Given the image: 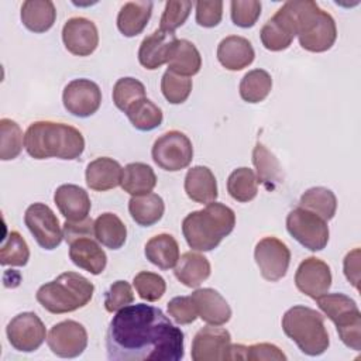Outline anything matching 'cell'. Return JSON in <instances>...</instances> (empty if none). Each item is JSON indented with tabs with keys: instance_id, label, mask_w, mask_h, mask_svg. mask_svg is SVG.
Segmentation results:
<instances>
[{
	"instance_id": "cell-23",
	"label": "cell",
	"mask_w": 361,
	"mask_h": 361,
	"mask_svg": "<svg viewBox=\"0 0 361 361\" xmlns=\"http://www.w3.org/2000/svg\"><path fill=\"white\" fill-rule=\"evenodd\" d=\"M69 258L76 267L92 275H100L107 265V255L99 245V241L93 237H83L72 241L69 244Z\"/></svg>"
},
{
	"instance_id": "cell-2",
	"label": "cell",
	"mask_w": 361,
	"mask_h": 361,
	"mask_svg": "<svg viewBox=\"0 0 361 361\" xmlns=\"http://www.w3.org/2000/svg\"><path fill=\"white\" fill-rule=\"evenodd\" d=\"M24 148L34 159H78L85 151L82 133L65 123L34 121L24 135Z\"/></svg>"
},
{
	"instance_id": "cell-26",
	"label": "cell",
	"mask_w": 361,
	"mask_h": 361,
	"mask_svg": "<svg viewBox=\"0 0 361 361\" xmlns=\"http://www.w3.org/2000/svg\"><path fill=\"white\" fill-rule=\"evenodd\" d=\"M212 272V267L209 259L193 251H188L182 254L173 268L175 278L188 288L200 286Z\"/></svg>"
},
{
	"instance_id": "cell-35",
	"label": "cell",
	"mask_w": 361,
	"mask_h": 361,
	"mask_svg": "<svg viewBox=\"0 0 361 361\" xmlns=\"http://www.w3.org/2000/svg\"><path fill=\"white\" fill-rule=\"evenodd\" d=\"M272 89V78L264 69L248 71L238 86L240 96L247 103H259L268 97Z\"/></svg>"
},
{
	"instance_id": "cell-28",
	"label": "cell",
	"mask_w": 361,
	"mask_h": 361,
	"mask_svg": "<svg viewBox=\"0 0 361 361\" xmlns=\"http://www.w3.org/2000/svg\"><path fill=\"white\" fill-rule=\"evenodd\" d=\"M20 17L27 30L41 34L52 28L56 8L51 0H27L21 6Z\"/></svg>"
},
{
	"instance_id": "cell-10",
	"label": "cell",
	"mask_w": 361,
	"mask_h": 361,
	"mask_svg": "<svg viewBox=\"0 0 361 361\" xmlns=\"http://www.w3.org/2000/svg\"><path fill=\"white\" fill-rule=\"evenodd\" d=\"M151 155L161 169L178 172L190 165L193 159V145L186 134L171 130L155 140Z\"/></svg>"
},
{
	"instance_id": "cell-27",
	"label": "cell",
	"mask_w": 361,
	"mask_h": 361,
	"mask_svg": "<svg viewBox=\"0 0 361 361\" xmlns=\"http://www.w3.org/2000/svg\"><path fill=\"white\" fill-rule=\"evenodd\" d=\"M152 1H127L117 14V28L124 37H137L147 27L152 14Z\"/></svg>"
},
{
	"instance_id": "cell-36",
	"label": "cell",
	"mask_w": 361,
	"mask_h": 361,
	"mask_svg": "<svg viewBox=\"0 0 361 361\" xmlns=\"http://www.w3.org/2000/svg\"><path fill=\"white\" fill-rule=\"evenodd\" d=\"M299 206L319 214L326 221L331 220L337 210L336 195L323 186H314L307 189L299 200Z\"/></svg>"
},
{
	"instance_id": "cell-18",
	"label": "cell",
	"mask_w": 361,
	"mask_h": 361,
	"mask_svg": "<svg viewBox=\"0 0 361 361\" xmlns=\"http://www.w3.org/2000/svg\"><path fill=\"white\" fill-rule=\"evenodd\" d=\"M65 48L76 56H89L99 45L96 24L86 17H72L62 28Z\"/></svg>"
},
{
	"instance_id": "cell-39",
	"label": "cell",
	"mask_w": 361,
	"mask_h": 361,
	"mask_svg": "<svg viewBox=\"0 0 361 361\" xmlns=\"http://www.w3.org/2000/svg\"><path fill=\"white\" fill-rule=\"evenodd\" d=\"M24 135L20 126L11 118L0 120V159L10 161L20 155L24 145Z\"/></svg>"
},
{
	"instance_id": "cell-5",
	"label": "cell",
	"mask_w": 361,
	"mask_h": 361,
	"mask_svg": "<svg viewBox=\"0 0 361 361\" xmlns=\"http://www.w3.org/2000/svg\"><path fill=\"white\" fill-rule=\"evenodd\" d=\"M282 330L303 354L310 357L323 354L330 345L322 313L303 305H296L283 313Z\"/></svg>"
},
{
	"instance_id": "cell-47",
	"label": "cell",
	"mask_w": 361,
	"mask_h": 361,
	"mask_svg": "<svg viewBox=\"0 0 361 361\" xmlns=\"http://www.w3.org/2000/svg\"><path fill=\"white\" fill-rule=\"evenodd\" d=\"M168 313L178 324H190L199 316L192 296H176L168 302Z\"/></svg>"
},
{
	"instance_id": "cell-3",
	"label": "cell",
	"mask_w": 361,
	"mask_h": 361,
	"mask_svg": "<svg viewBox=\"0 0 361 361\" xmlns=\"http://www.w3.org/2000/svg\"><path fill=\"white\" fill-rule=\"evenodd\" d=\"M235 226V213L220 202L207 203L202 210L189 213L182 221V233L195 251H212Z\"/></svg>"
},
{
	"instance_id": "cell-24",
	"label": "cell",
	"mask_w": 361,
	"mask_h": 361,
	"mask_svg": "<svg viewBox=\"0 0 361 361\" xmlns=\"http://www.w3.org/2000/svg\"><path fill=\"white\" fill-rule=\"evenodd\" d=\"M121 165L109 157H99L90 161L85 172L86 185L96 192H106L117 188L121 183Z\"/></svg>"
},
{
	"instance_id": "cell-9",
	"label": "cell",
	"mask_w": 361,
	"mask_h": 361,
	"mask_svg": "<svg viewBox=\"0 0 361 361\" xmlns=\"http://www.w3.org/2000/svg\"><path fill=\"white\" fill-rule=\"evenodd\" d=\"M286 230L300 245L310 251H322L329 243L327 221L300 206L286 216Z\"/></svg>"
},
{
	"instance_id": "cell-37",
	"label": "cell",
	"mask_w": 361,
	"mask_h": 361,
	"mask_svg": "<svg viewBox=\"0 0 361 361\" xmlns=\"http://www.w3.org/2000/svg\"><path fill=\"white\" fill-rule=\"evenodd\" d=\"M126 116L128 117L133 127L140 131L155 130L162 124V120H164L162 110L148 97H144L135 102L126 111Z\"/></svg>"
},
{
	"instance_id": "cell-21",
	"label": "cell",
	"mask_w": 361,
	"mask_h": 361,
	"mask_svg": "<svg viewBox=\"0 0 361 361\" xmlns=\"http://www.w3.org/2000/svg\"><path fill=\"white\" fill-rule=\"evenodd\" d=\"M197 316L212 326H223L231 319V307L213 288H200L192 292Z\"/></svg>"
},
{
	"instance_id": "cell-46",
	"label": "cell",
	"mask_w": 361,
	"mask_h": 361,
	"mask_svg": "<svg viewBox=\"0 0 361 361\" xmlns=\"http://www.w3.org/2000/svg\"><path fill=\"white\" fill-rule=\"evenodd\" d=\"M134 302L133 288L127 281H116L110 285L109 290L104 293V307L109 313L118 312L120 309L131 305Z\"/></svg>"
},
{
	"instance_id": "cell-32",
	"label": "cell",
	"mask_w": 361,
	"mask_h": 361,
	"mask_svg": "<svg viewBox=\"0 0 361 361\" xmlns=\"http://www.w3.org/2000/svg\"><path fill=\"white\" fill-rule=\"evenodd\" d=\"M128 212L131 219L142 227H149L158 223L165 212V203L158 193H147L131 196L128 202Z\"/></svg>"
},
{
	"instance_id": "cell-50",
	"label": "cell",
	"mask_w": 361,
	"mask_h": 361,
	"mask_svg": "<svg viewBox=\"0 0 361 361\" xmlns=\"http://www.w3.org/2000/svg\"><path fill=\"white\" fill-rule=\"evenodd\" d=\"M63 238L68 244L78 238L83 237H94V221L90 217H86L80 221H69L63 223Z\"/></svg>"
},
{
	"instance_id": "cell-1",
	"label": "cell",
	"mask_w": 361,
	"mask_h": 361,
	"mask_svg": "<svg viewBox=\"0 0 361 361\" xmlns=\"http://www.w3.org/2000/svg\"><path fill=\"white\" fill-rule=\"evenodd\" d=\"M106 351L113 361H179L185 355V338L159 307L135 303L110 320Z\"/></svg>"
},
{
	"instance_id": "cell-45",
	"label": "cell",
	"mask_w": 361,
	"mask_h": 361,
	"mask_svg": "<svg viewBox=\"0 0 361 361\" xmlns=\"http://www.w3.org/2000/svg\"><path fill=\"white\" fill-rule=\"evenodd\" d=\"M261 1L257 0H233L230 3V16L234 25L250 28L255 25L261 16Z\"/></svg>"
},
{
	"instance_id": "cell-16",
	"label": "cell",
	"mask_w": 361,
	"mask_h": 361,
	"mask_svg": "<svg viewBox=\"0 0 361 361\" xmlns=\"http://www.w3.org/2000/svg\"><path fill=\"white\" fill-rule=\"evenodd\" d=\"M230 345V333L223 327L210 324L195 334L190 355L193 361H224L228 360Z\"/></svg>"
},
{
	"instance_id": "cell-49",
	"label": "cell",
	"mask_w": 361,
	"mask_h": 361,
	"mask_svg": "<svg viewBox=\"0 0 361 361\" xmlns=\"http://www.w3.org/2000/svg\"><path fill=\"white\" fill-rule=\"evenodd\" d=\"M243 360L248 361H261V360H276L285 361L286 355L279 347L271 343H258L251 345H244Z\"/></svg>"
},
{
	"instance_id": "cell-13",
	"label": "cell",
	"mask_w": 361,
	"mask_h": 361,
	"mask_svg": "<svg viewBox=\"0 0 361 361\" xmlns=\"http://www.w3.org/2000/svg\"><path fill=\"white\" fill-rule=\"evenodd\" d=\"M6 334L10 345L14 350L21 353H32L45 341L47 329L42 320L34 312H23L8 322Z\"/></svg>"
},
{
	"instance_id": "cell-19",
	"label": "cell",
	"mask_w": 361,
	"mask_h": 361,
	"mask_svg": "<svg viewBox=\"0 0 361 361\" xmlns=\"http://www.w3.org/2000/svg\"><path fill=\"white\" fill-rule=\"evenodd\" d=\"M176 39L173 32H166L159 28L147 35L138 48L140 65L148 71H155L165 65Z\"/></svg>"
},
{
	"instance_id": "cell-7",
	"label": "cell",
	"mask_w": 361,
	"mask_h": 361,
	"mask_svg": "<svg viewBox=\"0 0 361 361\" xmlns=\"http://www.w3.org/2000/svg\"><path fill=\"white\" fill-rule=\"evenodd\" d=\"M319 309L330 319L340 340L354 351L361 350V313L354 299L344 293H324L314 299Z\"/></svg>"
},
{
	"instance_id": "cell-38",
	"label": "cell",
	"mask_w": 361,
	"mask_h": 361,
	"mask_svg": "<svg viewBox=\"0 0 361 361\" xmlns=\"http://www.w3.org/2000/svg\"><path fill=\"white\" fill-rule=\"evenodd\" d=\"M227 192L240 203L251 202L258 193V180L254 171L247 166L234 169L227 179Z\"/></svg>"
},
{
	"instance_id": "cell-48",
	"label": "cell",
	"mask_w": 361,
	"mask_h": 361,
	"mask_svg": "<svg viewBox=\"0 0 361 361\" xmlns=\"http://www.w3.org/2000/svg\"><path fill=\"white\" fill-rule=\"evenodd\" d=\"M196 23L200 27L212 28L219 25L223 17V1H196Z\"/></svg>"
},
{
	"instance_id": "cell-17",
	"label": "cell",
	"mask_w": 361,
	"mask_h": 361,
	"mask_svg": "<svg viewBox=\"0 0 361 361\" xmlns=\"http://www.w3.org/2000/svg\"><path fill=\"white\" fill-rule=\"evenodd\" d=\"M330 267L320 258L307 257L303 259L295 274V285L303 295L317 299L329 292L331 286Z\"/></svg>"
},
{
	"instance_id": "cell-29",
	"label": "cell",
	"mask_w": 361,
	"mask_h": 361,
	"mask_svg": "<svg viewBox=\"0 0 361 361\" xmlns=\"http://www.w3.org/2000/svg\"><path fill=\"white\" fill-rule=\"evenodd\" d=\"M144 254L151 264L166 271L175 268L179 259V245L173 235L161 233L147 241Z\"/></svg>"
},
{
	"instance_id": "cell-41",
	"label": "cell",
	"mask_w": 361,
	"mask_h": 361,
	"mask_svg": "<svg viewBox=\"0 0 361 361\" xmlns=\"http://www.w3.org/2000/svg\"><path fill=\"white\" fill-rule=\"evenodd\" d=\"M147 97L145 86L135 78H120L113 86V102L118 110L126 113L135 102Z\"/></svg>"
},
{
	"instance_id": "cell-8",
	"label": "cell",
	"mask_w": 361,
	"mask_h": 361,
	"mask_svg": "<svg viewBox=\"0 0 361 361\" xmlns=\"http://www.w3.org/2000/svg\"><path fill=\"white\" fill-rule=\"evenodd\" d=\"M299 0H289L262 25L259 38L265 49L278 52L290 47L298 32Z\"/></svg>"
},
{
	"instance_id": "cell-42",
	"label": "cell",
	"mask_w": 361,
	"mask_h": 361,
	"mask_svg": "<svg viewBox=\"0 0 361 361\" xmlns=\"http://www.w3.org/2000/svg\"><path fill=\"white\" fill-rule=\"evenodd\" d=\"M161 92L171 104H182L192 92V79L166 69L161 79Z\"/></svg>"
},
{
	"instance_id": "cell-20",
	"label": "cell",
	"mask_w": 361,
	"mask_h": 361,
	"mask_svg": "<svg viewBox=\"0 0 361 361\" xmlns=\"http://www.w3.org/2000/svg\"><path fill=\"white\" fill-rule=\"evenodd\" d=\"M54 202L61 214L69 221H80L89 217L90 197L87 192L73 183H65L56 188L54 193Z\"/></svg>"
},
{
	"instance_id": "cell-34",
	"label": "cell",
	"mask_w": 361,
	"mask_h": 361,
	"mask_svg": "<svg viewBox=\"0 0 361 361\" xmlns=\"http://www.w3.org/2000/svg\"><path fill=\"white\" fill-rule=\"evenodd\" d=\"M94 238L110 250H118L127 240V227L114 213H103L94 220Z\"/></svg>"
},
{
	"instance_id": "cell-25",
	"label": "cell",
	"mask_w": 361,
	"mask_h": 361,
	"mask_svg": "<svg viewBox=\"0 0 361 361\" xmlns=\"http://www.w3.org/2000/svg\"><path fill=\"white\" fill-rule=\"evenodd\" d=\"M185 192L196 203H212L217 199V180L210 168L197 165L188 171L185 176Z\"/></svg>"
},
{
	"instance_id": "cell-12",
	"label": "cell",
	"mask_w": 361,
	"mask_h": 361,
	"mask_svg": "<svg viewBox=\"0 0 361 361\" xmlns=\"http://www.w3.org/2000/svg\"><path fill=\"white\" fill-rule=\"evenodd\" d=\"M254 259L259 268L261 276L269 282H276L288 272L290 251L283 241L274 235H268L257 243Z\"/></svg>"
},
{
	"instance_id": "cell-4",
	"label": "cell",
	"mask_w": 361,
	"mask_h": 361,
	"mask_svg": "<svg viewBox=\"0 0 361 361\" xmlns=\"http://www.w3.org/2000/svg\"><path fill=\"white\" fill-rule=\"evenodd\" d=\"M94 285L78 272H63L54 281L41 285L37 302L52 314L71 313L85 307L93 298Z\"/></svg>"
},
{
	"instance_id": "cell-14",
	"label": "cell",
	"mask_w": 361,
	"mask_h": 361,
	"mask_svg": "<svg viewBox=\"0 0 361 361\" xmlns=\"http://www.w3.org/2000/svg\"><path fill=\"white\" fill-rule=\"evenodd\" d=\"M47 344L55 355L75 358L87 347V331L76 320H63L51 327L47 336Z\"/></svg>"
},
{
	"instance_id": "cell-40",
	"label": "cell",
	"mask_w": 361,
	"mask_h": 361,
	"mask_svg": "<svg viewBox=\"0 0 361 361\" xmlns=\"http://www.w3.org/2000/svg\"><path fill=\"white\" fill-rule=\"evenodd\" d=\"M30 259V248L18 231H10L0 247V264L3 267H24Z\"/></svg>"
},
{
	"instance_id": "cell-15",
	"label": "cell",
	"mask_w": 361,
	"mask_h": 361,
	"mask_svg": "<svg viewBox=\"0 0 361 361\" xmlns=\"http://www.w3.org/2000/svg\"><path fill=\"white\" fill-rule=\"evenodd\" d=\"M62 103L68 113L85 118L93 116L102 104V90L90 79L71 80L62 93Z\"/></svg>"
},
{
	"instance_id": "cell-22",
	"label": "cell",
	"mask_w": 361,
	"mask_h": 361,
	"mask_svg": "<svg viewBox=\"0 0 361 361\" xmlns=\"http://www.w3.org/2000/svg\"><path fill=\"white\" fill-rule=\"evenodd\" d=\"M255 51L251 42L240 35H228L217 45V59L227 71H241L252 63Z\"/></svg>"
},
{
	"instance_id": "cell-11",
	"label": "cell",
	"mask_w": 361,
	"mask_h": 361,
	"mask_svg": "<svg viewBox=\"0 0 361 361\" xmlns=\"http://www.w3.org/2000/svg\"><path fill=\"white\" fill-rule=\"evenodd\" d=\"M24 223L44 250H55L62 243L63 230L52 209L45 203L30 204L24 213Z\"/></svg>"
},
{
	"instance_id": "cell-33",
	"label": "cell",
	"mask_w": 361,
	"mask_h": 361,
	"mask_svg": "<svg viewBox=\"0 0 361 361\" xmlns=\"http://www.w3.org/2000/svg\"><path fill=\"white\" fill-rule=\"evenodd\" d=\"M252 164L257 171L258 183L268 190H274L282 179V171L276 157L261 142H257L252 149Z\"/></svg>"
},
{
	"instance_id": "cell-30",
	"label": "cell",
	"mask_w": 361,
	"mask_h": 361,
	"mask_svg": "<svg viewBox=\"0 0 361 361\" xmlns=\"http://www.w3.org/2000/svg\"><path fill=\"white\" fill-rule=\"evenodd\" d=\"M166 65L168 71L189 78L200 71L202 56L193 42L188 39H176L171 49Z\"/></svg>"
},
{
	"instance_id": "cell-43",
	"label": "cell",
	"mask_w": 361,
	"mask_h": 361,
	"mask_svg": "<svg viewBox=\"0 0 361 361\" xmlns=\"http://www.w3.org/2000/svg\"><path fill=\"white\" fill-rule=\"evenodd\" d=\"M133 285L138 296L147 302L159 300L166 290L165 279L161 275L149 271L138 272L133 279Z\"/></svg>"
},
{
	"instance_id": "cell-6",
	"label": "cell",
	"mask_w": 361,
	"mask_h": 361,
	"mask_svg": "<svg viewBox=\"0 0 361 361\" xmlns=\"http://www.w3.org/2000/svg\"><path fill=\"white\" fill-rule=\"evenodd\" d=\"M299 44L309 52H326L337 39L336 21L312 0H299L298 32Z\"/></svg>"
},
{
	"instance_id": "cell-51",
	"label": "cell",
	"mask_w": 361,
	"mask_h": 361,
	"mask_svg": "<svg viewBox=\"0 0 361 361\" xmlns=\"http://www.w3.org/2000/svg\"><path fill=\"white\" fill-rule=\"evenodd\" d=\"M343 269L347 281L358 289L360 282V248H354L348 251L343 261Z\"/></svg>"
},
{
	"instance_id": "cell-31",
	"label": "cell",
	"mask_w": 361,
	"mask_h": 361,
	"mask_svg": "<svg viewBox=\"0 0 361 361\" xmlns=\"http://www.w3.org/2000/svg\"><path fill=\"white\" fill-rule=\"evenodd\" d=\"M155 185L157 175L149 165L144 162H131L123 168L120 186L131 196L151 193Z\"/></svg>"
},
{
	"instance_id": "cell-44",
	"label": "cell",
	"mask_w": 361,
	"mask_h": 361,
	"mask_svg": "<svg viewBox=\"0 0 361 361\" xmlns=\"http://www.w3.org/2000/svg\"><path fill=\"white\" fill-rule=\"evenodd\" d=\"M192 6H193L192 1H188V0L166 1L164 13L159 20V30L166 32H173L176 28L183 25L190 14Z\"/></svg>"
}]
</instances>
